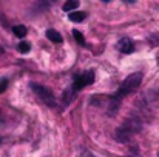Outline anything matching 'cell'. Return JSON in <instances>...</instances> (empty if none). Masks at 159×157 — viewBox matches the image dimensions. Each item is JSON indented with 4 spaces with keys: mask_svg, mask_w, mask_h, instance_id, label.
Returning a JSON list of instances; mask_svg holds the SVG:
<instances>
[{
    "mask_svg": "<svg viewBox=\"0 0 159 157\" xmlns=\"http://www.w3.org/2000/svg\"><path fill=\"white\" fill-rule=\"evenodd\" d=\"M74 94H76V93H74L71 88H70V89H66V91L63 93V96H62V99H63V103H65V105L70 103V102L74 99Z\"/></svg>",
    "mask_w": 159,
    "mask_h": 157,
    "instance_id": "cell-11",
    "label": "cell"
},
{
    "mask_svg": "<svg viewBox=\"0 0 159 157\" xmlns=\"http://www.w3.org/2000/svg\"><path fill=\"white\" fill-rule=\"evenodd\" d=\"M30 86H31L33 93L47 105L48 108H56V97H54L53 91L50 88H47V86H43L40 83H36V82H31Z\"/></svg>",
    "mask_w": 159,
    "mask_h": 157,
    "instance_id": "cell-3",
    "label": "cell"
},
{
    "mask_svg": "<svg viewBox=\"0 0 159 157\" xmlns=\"http://www.w3.org/2000/svg\"><path fill=\"white\" fill-rule=\"evenodd\" d=\"M141 126L142 125H141V120L138 117H130L116 129L114 139L117 142H120V143H127V142H130L134 137L136 133L141 131Z\"/></svg>",
    "mask_w": 159,
    "mask_h": 157,
    "instance_id": "cell-2",
    "label": "cell"
},
{
    "mask_svg": "<svg viewBox=\"0 0 159 157\" xmlns=\"http://www.w3.org/2000/svg\"><path fill=\"white\" fill-rule=\"evenodd\" d=\"M142 79H144V74L139 71V72H133L130 74L117 88V91L111 96H93L90 103L91 105H98V106H107V114L110 117L116 116L117 111H119V106H120V102L124 97L136 93L142 83Z\"/></svg>",
    "mask_w": 159,
    "mask_h": 157,
    "instance_id": "cell-1",
    "label": "cell"
},
{
    "mask_svg": "<svg viewBox=\"0 0 159 157\" xmlns=\"http://www.w3.org/2000/svg\"><path fill=\"white\" fill-rule=\"evenodd\" d=\"M12 33L16 34V37H19V39H23V37L26 36L28 29H26V26H25V25H16V26L12 28Z\"/></svg>",
    "mask_w": 159,
    "mask_h": 157,
    "instance_id": "cell-9",
    "label": "cell"
},
{
    "mask_svg": "<svg viewBox=\"0 0 159 157\" xmlns=\"http://www.w3.org/2000/svg\"><path fill=\"white\" fill-rule=\"evenodd\" d=\"M84 157H94V156H93L91 153H85V156H84Z\"/></svg>",
    "mask_w": 159,
    "mask_h": 157,
    "instance_id": "cell-14",
    "label": "cell"
},
{
    "mask_svg": "<svg viewBox=\"0 0 159 157\" xmlns=\"http://www.w3.org/2000/svg\"><path fill=\"white\" fill-rule=\"evenodd\" d=\"M0 143H2V139H0Z\"/></svg>",
    "mask_w": 159,
    "mask_h": 157,
    "instance_id": "cell-15",
    "label": "cell"
},
{
    "mask_svg": "<svg viewBox=\"0 0 159 157\" xmlns=\"http://www.w3.org/2000/svg\"><path fill=\"white\" fill-rule=\"evenodd\" d=\"M94 79H96V74H94V71H93V69L85 71V72H82V74H76V76H74V79H73L71 89H73L74 93H77V91L84 89L85 86L91 85V83L94 82Z\"/></svg>",
    "mask_w": 159,
    "mask_h": 157,
    "instance_id": "cell-4",
    "label": "cell"
},
{
    "mask_svg": "<svg viewBox=\"0 0 159 157\" xmlns=\"http://www.w3.org/2000/svg\"><path fill=\"white\" fill-rule=\"evenodd\" d=\"M68 19L74 23H79V22H84L87 19V12L84 11H74V12H70L68 14Z\"/></svg>",
    "mask_w": 159,
    "mask_h": 157,
    "instance_id": "cell-6",
    "label": "cell"
},
{
    "mask_svg": "<svg viewBox=\"0 0 159 157\" xmlns=\"http://www.w3.org/2000/svg\"><path fill=\"white\" fill-rule=\"evenodd\" d=\"M79 5H80V2H79V0H68V2H65V3H63L62 9H63L65 12H74V9H77V8H79Z\"/></svg>",
    "mask_w": 159,
    "mask_h": 157,
    "instance_id": "cell-7",
    "label": "cell"
},
{
    "mask_svg": "<svg viewBox=\"0 0 159 157\" xmlns=\"http://www.w3.org/2000/svg\"><path fill=\"white\" fill-rule=\"evenodd\" d=\"M117 50L122 54H131L134 51V43H133V40L130 37H122L117 42Z\"/></svg>",
    "mask_w": 159,
    "mask_h": 157,
    "instance_id": "cell-5",
    "label": "cell"
},
{
    "mask_svg": "<svg viewBox=\"0 0 159 157\" xmlns=\"http://www.w3.org/2000/svg\"><path fill=\"white\" fill-rule=\"evenodd\" d=\"M73 36H74V40H76L80 46H85V45H87V42H85V39H84V36H82V33H80V31L73 29Z\"/></svg>",
    "mask_w": 159,
    "mask_h": 157,
    "instance_id": "cell-10",
    "label": "cell"
},
{
    "mask_svg": "<svg viewBox=\"0 0 159 157\" xmlns=\"http://www.w3.org/2000/svg\"><path fill=\"white\" fill-rule=\"evenodd\" d=\"M8 83H9V80H8V79H2V80H0V94H3V93L6 91Z\"/></svg>",
    "mask_w": 159,
    "mask_h": 157,
    "instance_id": "cell-13",
    "label": "cell"
},
{
    "mask_svg": "<svg viewBox=\"0 0 159 157\" xmlns=\"http://www.w3.org/2000/svg\"><path fill=\"white\" fill-rule=\"evenodd\" d=\"M17 50L22 52V54H26V52L31 51V45L28 43V42H25V40H22L20 43H19V46H17Z\"/></svg>",
    "mask_w": 159,
    "mask_h": 157,
    "instance_id": "cell-12",
    "label": "cell"
},
{
    "mask_svg": "<svg viewBox=\"0 0 159 157\" xmlns=\"http://www.w3.org/2000/svg\"><path fill=\"white\" fill-rule=\"evenodd\" d=\"M47 37H48V40H51L54 43H62V42H63L62 36H60L56 29H47Z\"/></svg>",
    "mask_w": 159,
    "mask_h": 157,
    "instance_id": "cell-8",
    "label": "cell"
}]
</instances>
